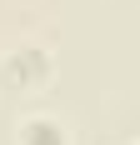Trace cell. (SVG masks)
<instances>
[{
    "label": "cell",
    "instance_id": "obj_1",
    "mask_svg": "<svg viewBox=\"0 0 140 145\" xmlns=\"http://www.w3.org/2000/svg\"><path fill=\"white\" fill-rule=\"evenodd\" d=\"M55 80V55L50 45L40 40H20L10 50H0V85L15 90V95H30V90H45Z\"/></svg>",
    "mask_w": 140,
    "mask_h": 145
},
{
    "label": "cell",
    "instance_id": "obj_2",
    "mask_svg": "<svg viewBox=\"0 0 140 145\" xmlns=\"http://www.w3.org/2000/svg\"><path fill=\"white\" fill-rule=\"evenodd\" d=\"M15 145H75V135H70V125L60 115L35 110V115H25L15 125Z\"/></svg>",
    "mask_w": 140,
    "mask_h": 145
},
{
    "label": "cell",
    "instance_id": "obj_3",
    "mask_svg": "<svg viewBox=\"0 0 140 145\" xmlns=\"http://www.w3.org/2000/svg\"><path fill=\"white\" fill-rule=\"evenodd\" d=\"M120 145H135V140H120Z\"/></svg>",
    "mask_w": 140,
    "mask_h": 145
}]
</instances>
